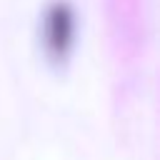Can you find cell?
Segmentation results:
<instances>
[{"label": "cell", "instance_id": "1", "mask_svg": "<svg viewBox=\"0 0 160 160\" xmlns=\"http://www.w3.org/2000/svg\"><path fill=\"white\" fill-rule=\"evenodd\" d=\"M40 35H42V50L48 60L52 65L68 62L75 48V38H78V20H75L72 5L65 0H55L42 15Z\"/></svg>", "mask_w": 160, "mask_h": 160}]
</instances>
